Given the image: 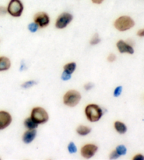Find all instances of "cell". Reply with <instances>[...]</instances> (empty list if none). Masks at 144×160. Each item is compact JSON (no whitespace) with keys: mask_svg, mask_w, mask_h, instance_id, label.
<instances>
[{"mask_svg":"<svg viewBox=\"0 0 144 160\" xmlns=\"http://www.w3.org/2000/svg\"><path fill=\"white\" fill-rule=\"evenodd\" d=\"M12 121V117L9 112L0 111V130L7 128Z\"/></svg>","mask_w":144,"mask_h":160,"instance_id":"cell-9","label":"cell"},{"mask_svg":"<svg viewBox=\"0 0 144 160\" xmlns=\"http://www.w3.org/2000/svg\"><path fill=\"white\" fill-rule=\"evenodd\" d=\"M100 42H101V39L98 36V34L96 33V34H94V35L92 37V38L91 39L90 44L91 45H97V44H98Z\"/></svg>","mask_w":144,"mask_h":160,"instance_id":"cell-17","label":"cell"},{"mask_svg":"<svg viewBox=\"0 0 144 160\" xmlns=\"http://www.w3.org/2000/svg\"><path fill=\"white\" fill-rule=\"evenodd\" d=\"M71 77V74H69L66 73L65 71H63V73L61 76V79L63 81H68V80H70Z\"/></svg>","mask_w":144,"mask_h":160,"instance_id":"cell-23","label":"cell"},{"mask_svg":"<svg viewBox=\"0 0 144 160\" xmlns=\"http://www.w3.org/2000/svg\"><path fill=\"white\" fill-rule=\"evenodd\" d=\"M119 157H120V155H119V154L117 152V151L114 150V151L112 152L111 154H110V159H115L118 158Z\"/></svg>","mask_w":144,"mask_h":160,"instance_id":"cell-25","label":"cell"},{"mask_svg":"<svg viewBox=\"0 0 144 160\" xmlns=\"http://www.w3.org/2000/svg\"><path fill=\"white\" fill-rule=\"evenodd\" d=\"M23 9V4L21 0H10L7 7V12L13 17H20Z\"/></svg>","mask_w":144,"mask_h":160,"instance_id":"cell-4","label":"cell"},{"mask_svg":"<svg viewBox=\"0 0 144 160\" xmlns=\"http://www.w3.org/2000/svg\"><path fill=\"white\" fill-rule=\"evenodd\" d=\"M11 67V61L6 57H0V71H4L9 69Z\"/></svg>","mask_w":144,"mask_h":160,"instance_id":"cell-12","label":"cell"},{"mask_svg":"<svg viewBox=\"0 0 144 160\" xmlns=\"http://www.w3.org/2000/svg\"><path fill=\"white\" fill-rule=\"evenodd\" d=\"M118 49L120 53H128L130 54H134V50L131 45H129L128 42H124V40H119L116 44Z\"/></svg>","mask_w":144,"mask_h":160,"instance_id":"cell-10","label":"cell"},{"mask_svg":"<svg viewBox=\"0 0 144 160\" xmlns=\"http://www.w3.org/2000/svg\"><path fill=\"white\" fill-rule=\"evenodd\" d=\"M36 84V82L34 81H27L24 82V83L21 85L22 88H28L32 86V85H34Z\"/></svg>","mask_w":144,"mask_h":160,"instance_id":"cell-21","label":"cell"},{"mask_svg":"<svg viewBox=\"0 0 144 160\" xmlns=\"http://www.w3.org/2000/svg\"><path fill=\"white\" fill-rule=\"evenodd\" d=\"M116 151L119 154V155H124L127 153V148L124 145H119L116 148Z\"/></svg>","mask_w":144,"mask_h":160,"instance_id":"cell-18","label":"cell"},{"mask_svg":"<svg viewBox=\"0 0 144 160\" xmlns=\"http://www.w3.org/2000/svg\"><path fill=\"white\" fill-rule=\"evenodd\" d=\"M27 28L30 30L31 32H35L37 31V30L39 28V26L37 23H35V22H33V23H30L28 25V26H27Z\"/></svg>","mask_w":144,"mask_h":160,"instance_id":"cell-19","label":"cell"},{"mask_svg":"<svg viewBox=\"0 0 144 160\" xmlns=\"http://www.w3.org/2000/svg\"><path fill=\"white\" fill-rule=\"evenodd\" d=\"M91 131V128L86 126H79L77 128V133L79 136H87Z\"/></svg>","mask_w":144,"mask_h":160,"instance_id":"cell-15","label":"cell"},{"mask_svg":"<svg viewBox=\"0 0 144 160\" xmlns=\"http://www.w3.org/2000/svg\"><path fill=\"white\" fill-rule=\"evenodd\" d=\"M115 59H116V56L114 54H110L108 55V61L109 62H115Z\"/></svg>","mask_w":144,"mask_h":160,"instance_id":"cell-26","label":"cell"},{"mask_svg":"<svg viewBox=\"0 0 144 160\" xmlns=\"http://www.w3.org/2000/svg\"><path fill=\"white\" fill-rule=\"evenodd\" d=\"M94 86V85L93 83H91V82H89V83H86L84 85V88H85L86 90H89Z\"/></svg>","mask_w":144,"mask_h":160,"instance_id":"cell-27","label":"cell"},{"mask_svg":"<svg viewBox=\"0 0 144 160\" xmlns=\"http://www.w3.org/2000/svg\"><path fill=\"white\" fill-rule=\"evenodd\" d=\"M137 35L139 37H144V28L138 30L137 32Z\"/></svg>","mask_w":144,"mask_h":160,"instance_id":"cell-29","label":"cell"},{"mask_svg":"<svg viewBox=\"0 0 144 160\" xmlns=\"http://www.w3.org/2000/svg\"><path fill=\"white\" fill-rule=\"evenodd\" d=\"M105 0H91V2L95 4H101L103 3Z\"/></svg>","mask_w":144,"mask_h":160,"instance_id":"cell-30","label":"cell"},{"mask_svg":"<svg viewBox=\"0 0 144 160\" xmlns=\"http://www.w3.org/2000/svg\"><path fill=\"white\" fill-rule=\"evenodd\" d=\"M68 151L70 153H75L77 152V148L75 145H74V142H70V144L68 146Z\"/></svg>","mask_w":144,"mask_h":160,"instance_id":"cell-20","label":"cell"},{"mask_svg":"<svg viewBox=\"0 0 144 160\" xmlns=\"http://www.w3.org/2000/svg\"><path fill=\"white\" fill-rule=\"evenodd\" d=\"M63 68H64V71H65L66 73H68L69 74H72L74 72V70H75L76 63L74 62L68 63L64 66Z\"/></svg>","mask_w":144,"mask_h":160,"instance_id":"cell-16","label":"cell"},{"mask_svg":"<svg viewBox=\"0 0 144 160\" xmlns=\"http://www.w3.org/2000/svg\"><path fill=\"white\" fill-rule=\"evenodd\" d=\"M73 19V16L68 12L62 13L59 16L56 21V28L58 29H64L67 27Z\"/></svg>","mask_w":144,"mask_h":160,"instance_id":"cell-6","label":"cell"},{"mask_svg":"<svg viewBox=\"0 0 144 160\" xmlns=\"http://www.w3.org/2000/svg\"><path fill=\"white\" fill-rule=\"evenodd\" d=\"M98 150V147L94 144H87L81 149L82 156L85 159H90Z\"/></svg>","mask_w":144,"mask_h":160,"instance_id":"cell-8","label":"cell"},{"mask_svg":"<svg viewBox=\"0 0 144 160\" xmlns=\"http://www.w3.org/2000/svg\"><path fill=\"white\" fill-rule=\"evenodd\" d=\"M24 125L28 130H32V129H35L37 128L38 123H37L35 121L30 118H27L24 121Z\"/></svg>","mask_w":144,"mask_h":160,"instance_id":"cell-14","label":"cell"},{"mask_svg":"<svg viewBox=\"0 0 144 160\" xmlns=\"http://www.w3.org/2000/svg\"><path fill=\"white\" fill-rule=\"evenodd\" d=\"M81 100V95L78 91L71 90L68 91L63 97V102L66 106L75 107Z\"/></svg>","mask_w":144,"mask_h":160,"instance_id":"cell-3","label":"cell"},{"mask_svg":"<svg viewBox=\"0 0 144 160\" xmlns=\"http://www.w3.org/2000/svg\"><path fill=\"white\" fill-rule=\"evenodd\" d=\"M114 126L115 130L120 134L125 133L127 131L126 125L124 123L121 122V121H115Z\"/></svg>","mask_w":144,"mask_h":160,"instance_id":"cell-13","label":"cell"},{"mask_svg":"<svg viewBox=\"0 0 144 160\" xmlns=\"http://www.w3.org/2000/svg\"><path fill=\"white\" fill-rule=\"evenodd\" d=\"M34 22L38 25L39 28H46L50 23V18L45 12H38L34 16Z\"/></svg>","mask_w":144,"mask_h":160,"instance_id":"cell-7","label":"cell"},{"mask_svg":"<svg viewBox=\"0 0 144 160\" xmlns=\"http://www.w3.org/2000/svg\"><path fill=\"white\" fill-rule=\"evenodd\" d=\"M85 114L89 121L91 122H96L100 120L103 116V111L97 104H89L85 108Z\"/></svg>","mask_w":144,"mask_h":160,"instance_id":"cell-1","label":"cell"},{"mask_svg":"<svg viewBox=\"0 0 144 160\" xmlns=\"http://www.w3.org/2000/svg\"><path fill=\"white\" fill-rule=\"evenodd\" d=\"M36 134H37V131H36L35 129L28 130L27 131L25 132L23 136V141L25 143H26V144L30 143L35 139V138L36 137Z\"/></svg>","mask_w":144,"mask_h":160,"instance_id":"cell-11","label":"cell"},{"mask_svg":"<svg viewBox=\"0 0 144 160\" xmlns=\"http://www.w3.org/2000/svg\"><path fill=\"white\" fill-rule=\"evenodd\" d=\"M122 91V86H118L115 88L114 91V96L115 97H118V96L120 95V94Z\"/></svg>","mask_w":144,"mask_h":160,"instance_id":"cell-22","label":"cell"},{"mask_svg":"<svg viewBox=\"0 0 144 160\" xmlns=\"http://www.w3.org/2000/svg\"><path fill=\"white\" fill-rule=\"evenodd\" d=\"M7 8L3 6H0V16H3L7 14Z\"/></svg>","mask_w":144,"mask_h":160,"instance_id":"cell-24","label":"cell"},{"mask_svg":"<svg viewBox=\"0 0 144 160\" xmlns=\"http://www.w3.org/2000/svg\"><path fill=\"white\" fill-rule=\"evenodd\" d=\"M134 160H143L144 159V156L141 154H138L137 155H135L134 158Z\"/></svg>","mask_w":144,"mask_h":160,"instance_id":"cell-28","label":"cell"},{"mask_svg":"<svg viewBox=\"0 0 144 160\" xmlns=\"http://www.w3.org/2000/svg\"><path fill=\"white\" fill-rule=\"evenodd\" d=\"M31 118L38 124L45 123L49 120V114L44 108L35 107L32 110Z\"/></svg>","mask_w":144,"mask_h":160,"instance_id":"cell-5","label":"cell"},{"mask_svg":"<svg viewBox=\"0 0 144 160\" xmlns=\"http://www.w3.org/2000/svg\"><path fill=\"white\" fill-rule=\"evenodd\" d=\"M134 21L128 16H122L115 21L114 26L119 31L123 32L134 26Z\"/></svg>","mask_w":144,"mask_h":160,"instance_id":"cell-2","label":"cell"}]
</instances>
